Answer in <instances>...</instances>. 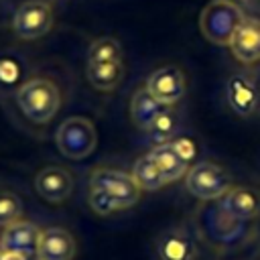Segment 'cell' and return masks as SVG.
Here are the masks:
<instances>
[{
	"label": "cell",
	"mask_w": 260,
	"mask_h": 260,
	"mask_svg": "<svg viewBox=\"0 0 260 260\" xmlns=\"http://www.w3.org/2000/svg\"><path fill=\"white\" fill-rule=\"evenodd\" d=\"M55 144L59 152L69 160L87 158L98 146V132L89 118L71 116L63 120L55 134Z\"/></svg>",
	"instance_id": "cell-3"
},
{
	"label": "cell",
	"mask_w": 260,
	"mask_h": 260,
	"mask_svg": "<svg viewBox=\"0 0 260 260\" xmlns=\"http://www.w3.org/2000/svg\"><path fill=\"white\" fill-rule=\"evenodd\" d=\"M140 193L142 189L136 185L132 173L112 167H95L89 175L87 201L98 215H112L136 205Z\"/></svg>",
	"instance_id": "cell-1"
},
{
	"label": "cell",
	"mask_w": 260,
	"mask_h": 260,
	"mask_svg": "<svg viewBox=\"0 0 260 260\" xmlns=\"http://www.w3.org/2000/svg\"><path fill=\"white\" fill-rule=\"evenodd\" d=\"M167 106H162L160 102H156L150 91L146 87H140L132 93V100H130V118L134 122V126L138 130H144L152 124V120L165 110Z\"/></svg>",
	"instance_id": "cell-16"
},
{
	"label": "cell",
	"mask_w": 260,
	"mask_h": 260,
	"mask_svg": "<svg viewBox=\"0 0 260 260\" xmlns=\"http://www.w3.org/2000/svg\"><path fill=\"white\" fill-rule=\"evenodd\" d=\"M35 189L47 203H63L73 193V177L63 167H45L35 177Z\"/></svg>",
	"instance_id": "cell-8"
},
{
	"label": "cell",
	"mask_w": 260,
	"mask_h": 260,
	"mask_svg": "<svg viewBox=\"0 0 260 260\" xmlns=\"http://www.w3.org/2000/svg\"><path fill=\"white\" fill-rule=\"evenodd\" d=\"M39 238H41L39 225H35L32 221L18 219V221H14L2 230L0 246L6 252H16V254L30 258V256H37Z\"/></svg>",
	"instance_id": "cell-10"
},
{
	"label": "cell",
	"mask_w": 260,
	"mask_h": 260,
	"mask_svg": "<svg viewBox=\"0 0 260 260\" xmlns=\"http://www.w3.org/2000/svg\"><path fill=\"white\" fill-rule=\"evenodd\" d=\"M2 260H28V258H26V256H22V254H16V252H6V250H4Z\"/></svg>",
	"instance_id": "cell-23"
},
{
	"label": "cell",
	"mask_w": 260,
	"mask_h": 260,
	"mask_svg": "<svg viewBox=\"0 0 260 260\" xmlns=\"http://www.w3.org/2000/svg\"><path fill=\"white\" fill-rule=\"evenodd\" d=\"M144 87L150 91V95L156 102H160L167 108H173L183 100L187 83H185L183 71L177 65H165L150 73Z\"/></svg>",
	"instance_id": "cell-7"
},
{
	"label": "cell",
	"mask_w": 260,
	"mask_h": 260,
	"mask_svg": "<svg viewBox=\"0 0 260 260\" xmlns=\"http://www.w3.org/2000/svg\"><path fill=\"white\" fill-rule=\"evenodd\" d=\"M225 93H228V104L230 108L238 114V116H252L258 108L260 95L256 85L252 83L250 77L246 75H232L228 85H225Z\"/></svg>",
	"instance_id": "cell-13"
},
{
	"label": "cell",
	"mask_w": 260,
	"mask_h": 260,
	"mask_svg": "<svg viewBox=\"0 0 260 260\" xmlns=\"http://www.w3.org/2000/svg\"><path fill=\"white\" fill-rule=\"evenodd\" d=\"M148 154H150L152 160L156 162V167H158V171L162 173L167 185H169V183H175L177 179H183V177L187 175L189 167H191L183 156L177 154V150L173 148L171 142L154 144V146L148 150Z\"/></svg>",
	"instance_id": "cell-15"
},
{
	"label": "cell",
	"mask_w": 260,
	"mask_h": 260,
	"mask_svg": "<svg viewBox=\"0 0 260 260\" xmlns=\"http://www.w3.org/2000/svg\"><path fill=\"white\" fill-rule=\"evenodd\" d=\"M53 26V6L47 0H26L12 16V30L22 41H35Z\"/></svg>",
	"instance_id": "cell-6"
},
{
	"label": "cell",
	"mask_w": 260,
	"mask_h": 260,
	"mask_svg": "<svg viewBox=\"0 0 260 260\" xmlns=\"http://www.w3.org/2000/svg\"><path fill=\"white\" fill-rule=\"evenodd\" d=\"M244 2H246V0H244Z\"/></svg>",
	"instance_id": "cell-25"
},
{
	"label": "cell",
	"mask_w": 260,
	"mask_h": 260,
	"mask_svg": "<svg viewBox=\"0 0 260 260\" xmlns=\"http://www.w3.org/2000/svg\"><path fill=\"white\" fill-rule=\"evenodd\" d=\"M228 47L240 63L244 65L258 63L260 61V20L244 18L240 26L234 30Z\"/></svg>",
	"instance_id": "cell-9"
},
{
	"label": "cell",
	"mask_w": 260,
	"mask_h": 260,
	"mask_svg": "<svg viewBox=\"0 0 260 260\" xmlns=\"http://www.w3.org/2000/svg\"><path fill=\"white\" fill-rule=\"evenodd\" d=\"M0 2H2V0H0Z\"/></svg>",
	"instance_id": "cell-26"
},
{
	"label": "cell",
	"mask_w": 260,
	"mask_h": 260,
	"mask_svg": "<svg viewBox=\"0 0 260 260\" xmlns=\"http://www.w3.org/2000/svg\"><path fill=\"white\" fill-rule=\"evenodd\" d=\"M14 102L22 116L32 124H49L61 108V91L49 77H30L22 81L14 93Z\"/></svg>",
	"instance_id": "cell-2"
},
{
	"label": "cell",
	"mask_w": 260,
	"mask_h": 260,
	"mask_svg": "<svg viewBox=\"0 0 260 260\" xmlns=\"http://www.w3.org/2000/svg\"><path fill=\"white\" fill-rule=\"evenodd\" d=\"M122 61V47L114 37H100L89 45L87 63H106Z\"/></svg>",
	"instance_id": "cell-20"
},
{
	"label": "cell",
	"mask_w": 260,
	"mask_h": 260,
	"mask_svg": "<svg viewBox=\"0 0 260 260\" xmlns=\"http://www.w3.org/2000/svg\"><path fill=\"white\" fill-rule=\"evenodd\" d=\"M242 8L232 0H211L199 16V28L203 37L213 45H230L234 30L244 20Z\"/></svg>",
	"instance_id": "cell-4"
},
{
	"label": "cell",
	"mask_w": 260,
	"mask_h": 260,
	"mask_svg": "<svg viewBox=\"0 0 260 260\" xmlns=\"http://www.w3.org/2000/svg\"><path fill=\"white\" fill-rule=\"evenodd\" d=\"M2 254H4V248L0 246V260H2Z\"/></svg>",
	"instance_id": "cell-24"
},
{
	"label": "cell",
	"mask_w": 260,
	"mask_h": 260,
	"mask_svg": "<svg viewBox=\"0 0 260 260\" xmlns=\"http://www.w3.org/2000/svg\"><path fill=\"white\" fill-rule=\"evenodd\" d=\"M221 211L238 221H248L260 215V193L252 187H232L221 197Z\"/></svg>",
	"instance_id": "cell-11"
},
{
	"label": "cell",
	"mask_w": 260,
	"mask_h": 260,
	"mask_svg": "<svg viewBox=\"0 0 260 260\" xmlns=\"http://www.w3.org/2000/svg\"><path fill=\"white\" fill-rule=\"evenodd\" d=\"M22 215V201L12 191H0V228L18 221Z\"/></svg>",
	"instance_id": "cell-21"
},
{
	"label": "cell",
	"mask_w": 260,
	"mask_h": 260,
	"mask_svg": "<svg viewBox=\"0 0 260 260\" xmlns=\"http://www.w3.org/2000/svg\"><path fill=\"white\" fill-rule=\"evenodd\" d=\"M185 187L197 199H221L232 189V177L221 165L201 160L189 167L185 175Z\"/></svg>",
	"instance_id": "cell-5"
},
{
	"label": "cell",
	"mask_w": 260,
	"mask_h": 260,
	"mask_svg": "<svg viewBox=\"0 0 260 260\" xmlns=\"http://www.w3.org/2000/svg\"><path fill=\"white\" fill-rule=\"evenodd\" d=\"M132 177H134L136 185L142 191H156V189H160V187L167 185L162 173L158 171L156 162L152 160V156L148 152L142 154L140 158H136V162L132 167Z\"/></svg>",
	"instance_id": "cell-18"
},
{
	"label": "cell",
	"mask_w": 260,
	"mask_h": 260,
	"mask_svg": "<svg viewBox=\"0 0 260 260\" xmlns=\"http://www.w3.org/2000/svg\"><path fill=\"white\" fill-rule=\"evenodd\" d=\"M87 79L98 91H112L120 85L124 77L122 61H106V63H87Z\"/></svg>",
	"instance_id": "cell-17"
},
{
	"label": "cell",
	"mask_w": 260,
	"mask_h": 260,
	"mask_svg": "<svg viewBox=\"0 0 260 260\" xmlns=\"http://www.w3.org/2000/svg\"><path fill=\"white\" fill-rule=\"evenodd\" d=\"M171 144H173V148L177 150V154H179V156H183L187 162H191V160H193V156H195V144H193L189 138L179 136L177 140H171Z\"/></svg>",
	"instance_id": "cell-22"
},
{
	"label": "cell",
	"mask_w": 260,
	"mask_h": 260,
	"mask_svg": "<svg viewBox=\"0 0 260 260\" xmlns=\"http://www.w3.org/2000/svg\"><path fill=\"white\" fill-rule=\"evenodd\" d=\"M37 256L39 260H73L75 240L65 228L41 230Z\"/></svg>",
	"instance_id": "cell-12"
},
{
	"label": "cell",
	"mask_w": 260,
	"mask_h": 260,
	"mask_svg": "<svg viewBox=\"0 0 260 260\" xmlns=\"http://www.w3.org/2000/svg\"><path fill=\"white\" fill-rule=\"evenodd\" d=\"M156 254L160 260H195L197 250L193 240L183 230L171 228L158 236Z\"/></svg>",
	"instance_id": "cell-14"
},
{
	"label": "cell",
	"mask_w": 260,
	"mask_h": 260,
	"mask_svg": "<svg viewBox=\"0 0 260 260\" xmlns=\"http://www.w3.org/2000/svg\"><path fill=\"white\" fill-rule=\"evenodd\" d=\"M177 128H179V114L173 108H165L146 128V136L150 138L152 144H165L171 142Z\"/></svg>",
	"instance_id": "cell-19"
}]
</instances>
